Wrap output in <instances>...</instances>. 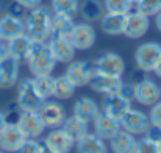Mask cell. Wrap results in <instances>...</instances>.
Masks as SVG:
<instances>
[{"instance_id":"cell-1","label":"cell","mask_w":161,"mask_h":153,"mask_svg":"<svg viewBox=\"0 0 161 153\" xmlns=\"http://www.w3.org/2000/svg\"><path fill=\"white\" fill-rule=\"evenodd\" d=\"M24 27L25 35H28L31 39L38 41H47L52 35V11L50 8L44 5H38L24 17Z\"/></svg>"},{"instance_id":"cell-2","label":"cell","mask_w":161,"mask_h":153,"mask_svg":"<svg viewBox=\"0 0 161 153\" xmlns=\"http://www.w3.org/2000/svg\"><path fill=\"white\" fill-rule=\"evenodd\" d=\"M27 63H28L30 72L35 77H38V75H49V74H52L58 61L55 59L52 50L49 49L47 41L31 39L30 55L27 58Z\"/></svg>"},{"instance_id":"cell-3","label":"cell","mask_w":161,"mask_h":153,"mask_svg":"<svg viewBox=\"0 0 161 153\" xmlns=\"http://www.w3.org/2000/svg\"><path fill=\"white\" fill-rule=\"evenodd\" d=\"M46 99L38 92L33 78H25L17 83L16 103L22 111H39Z\"/></svg>"},{"instance_id":"cell-4","label":"cell","mask_w":161,"mask_h":153,"mask_svg":"<svg viewBox=\"0 0 161 153\" xmlns=\"http://www.w3.org/2000/svg\"><path fill=\"white\" fill-rule=\"evenodd\" d=\"M120 128L131 133L133 136H139L144 134L147 131V128L150 127V119L146 112H142L141 109H135L130 108L120 119Z\"/></svg>"},{"instance_id":"cell-5","label":"cell","mask_w":161,"mask_h":153,"mask_svg":"<svg viewBox=\"0 0 161 153\" xmlns=\"http://www.w3.org/2000/svg\"><path fill=\"white\" fill-rule=\"evenodd\" d=\"M92 64H94L96 74H102V75L122 77V74L125 70V63H124L122 56L114 52H107V53L100 55L99 58H96L92 61Z\"/></svg>"},{"instance_id":"cell-6","label":"cell","mask_w":161,"mask_h":153,"mask_svg":"<svg viewBox=\"0 0 161 153\" xmlns=\"http://www.w3.org/2000/svg\"><path fill=\"white\" fill-rule=\"evenodd\" d=\"M161 58V46L157 42H146L141 44L135 52V61L136 67L146 70V72H153L157 63Z\"/></svg>"},{"instance_id":"cell-7","label":"cell","mask_w":161,"mask_h":153,"mask_svg":"<svg viewBox=\"0 0 161 153\" xmlns=\"http://www.w3.org/2000/svg\"><path fill=\"white\" fill-rule=\"evenodd\" d=\"M94 74L96 70H94L92 61H70L64 75L72 81L75 88H83L89 85Z\"/></svg>"},{"instance_id":"cell-8","label":"cell","mask_w":161,"mask_h":153,"mask_svg":"<svg viewBox=\"0 0 161 153\" xmlns=\"http://www.w3.org/2000/svg\"><path fill=\"white\" fill-rule=\"evenodd\" d=\"M27 136L17 123H6L0 130V150L6 153H16V150L25 142Z\"/></svg>"},{"instance_id":"cell-9","label":"cell","mask_w":161,"mask_h":153,"mask_svg":"<svg viewBox=\"0 0 161 153\" xmlns=\"http://www.w3.org/2000/svg\"><path fill=\"white\" fill-rule=\"evenodd\" d=\"M150 27V20L149 16L136 11H130L125 16V28H124V35L130 39H139L142 38Z\"/></svg>"},{"instance_id":"cell-10","label":"cell","mask_w":161,"mask_h":153,"mask_svg":"<svg viewBox=\"0 0 161 153\" xmlns=\"http://www.w3.org/2000/svg\"><path fill=\"white\" fill-rule=\"evenodd\" d=\"M38 112H39L46 128H50V130L63 127V123H64V120L67 117L64 106L59 102H47L46 100L42 103V106L39 108Z\"/></svg>"},{"instance_id":"cell-11","label":"cell","mask_w":161,"mask_h":153,"mask_svg":"<svg viewBox=\"0 0 161 153\" xmlns=\"http://www.w3.org/2000/svg\"><path fill=\"white\" fill-rule=\"evenodd\" d=\"M69 39L75 50H88L96 42V30L89 22L75 24L72 33L69 35Z\"/></svg>"},{"instance_id":"cell-12","label":"cell","mask_w":161,"mask_h":153,"mask_svg":"<svg viewBox=\"0 0 161 153\" xmlns=\"http://www.w3.org/2000/svg\"><path fill=\"white\" fill-rule=\"evenodd\" d=\"M47 46L52 50L55 59L58 63H70L75 56V47L72 46L69 36H61V35H50L47 39Z\"/></svg>"},{"instance_id":"cell-13","label":"cell","mask_w":161,"mask_h":153,"mask_svg":"<svg viewBox=\"0 0 161 153\" xmlns=\"http://www.w3.org/2000/svg\"><path fill=\"white\" fill-rule=\"evenodd\" d=\"M17 125L20 127L27 139H38L46 131V125L38 111H22Z\"/></svg>"},{"instance_id":"cell-14","label":"cell","mask_w":161,"mask_h":153,"mask_svg":"<svg viewBox=\"0 0 161 153\" xmlns=\"http://www.w3.org/2000/svg\"><path fill=\"white\" fill-rule=\"evenodd\" d=\"M135 86V100L139 105L144 106H153L155 103H158L161 100V92L160 86L153 81L146 78L144 81L133 85Z\"/></svg>"},{"instance_id":"cell-15","label":"cell","mask_w":161,"mask_h":153,"mask_svg":"<svg viewBox=\"0 0 161 153\" xmlns=\"http://www.w3.org/2000/svg\"><path fill=\"white\" fill-rule=\"evenodd\" d=\"M19 70H20V61H17L13 56H6L3 61H0V89H11L19 81Z\"/></svg>"},{"instance_id":"cell-16","label":"cell","mask_w":161,"mask_h":153,"mask_svg":"<svg viewBox=\"0 0 161 153\" xmlns=\"http://www.w3.org/2000/svg\"><path fill=\"white\" fill-rule=\"evenodd\" d=\"M42 144L46 147H49L50 150H53L55 153H70L75 145V141L59 127V128H53L47 134V138L42 141Z\"/></svg>"},{"instance_id":"cell-17","label":"cell","mask_w":161,"mask_h":153,"mask_svg":"<svg viewBox=\"0 0 161 153\" xmlns=\"http://www.w3.org/2000/svg\"><path fill=\"white\" fill-rule=\"evenodd\" d=\"M94 123V133L97 136H100L102 139H111L119 130H120V122L119 119H114L113 116L107 114L105 111L100 109V112L97 114V117L92 120Z\"/></svg>"},{"instance_id":"cell-18","label":"cell","mask_w":161,"mask_h":153,"mask_svg":"<svg viewBox=\"0 0 161 153\" xmlns=\"http://www.w3.org/2000/svg\"><path fill=\"white\" fill-rule=\"evenodd\" d=\"M131 108V102L122 99L117 92L113 94H105L102 100V111L113 116L114 119H120L128 109Z\"/></svg>"},{"instance_id":"cell-19","label":"cell","mask_w":161,"mask_h":153,"mask_svg":"<svg viewBox=\"0 0 161 153\" xmlns=\"http://www.w3.org/2000/svg\"><path fill=\"white\" fill-rule=\"evenodd\" d=\"M25 33L24 19L13 17L9 14H3L0 17V39L8 42L13 38H17Z\"/></svg>"},{"instance_id":"cell-20","label":"cell","mask_w":161,"mask_h":153,"mask_svg":"<svg viewBox=\"0 0 161 153\" xmlns=\"http://www.w3.org/2000/svg\"><path fill=\"white\" fill-rule=\"evenodd\" d=\"M122 77H113V75H102V74H94L89 86L92 91L99 92V94H113L117 92V89L122 85Z\"/></svg>"},{"instance_id":"cell-21","label":"cell","mask_w":161,"mask_h":153,"mask_svg":"<svg viewBox=\"0 0 161 153\" xmlns=\"http://www.w3.org/2000/svg\"><path fill=\"white\" fill-rule=\"evenodd\" d=\"M100 112L99 105L91 97H80L72 106V114L85 122H92Z\"/></svg>"},{"instance_id":"cell-22","label":"cell","mask_w":161,"mask_h":153,"mask_svg":"<svg viewBox=\"0 0 161 153\" xmlns=\"http://www.w3.org/2000/svg\"><path fill=\"white\" fill-rule=\"evenodd\" d=\"M75 145L78 153H108V145L105 144V139L89 131L83 138H80L75 142Z\"/></svg>"},{"instance_id":"cell-23","label":"cell","mask_w":161,"mask_h":153,"mask_svg":"<svg viewBox=\"0 0 161 153\" xmlns=\"http://www.w3.org/2000/svg\"><path fill=\"white\" fill-rule=\"evenodd\" d=\"M125 16L127 14H119V13H107L102 16L100 22V28L105 35L109 36H119L124 35V28H125Z\"/></svg>"},{"instance_id":"cell-24","label":"cell","mask_w":161,"mask_h":153,"mask_svg":"<svg viewBox=\"0 0 161 153\" xmlns=\"http://www.w3.org/2000/svg\"><path fill=\"white\" fill-rule=\"evenodd\" d=\"M108 141H109V149L113 153H135L136 142H138L131 133L122 128Z\"/></svg>"},{"instance_id":"cell-25","label":"cell","mask_w":161,"mask_h":153,"mask_svg":"<svg viewBox=\"0 0 161 153\" xmlns=\"http://www.w3.org/2000/svg\"><path fill=\"white\" fill-rule=\"evenodd\" d=\"M30 46H31V38L24 33V35L13 38L6 42L8 55L16 58L17 61H27V58L30 55Z\"/></svg>"},{"instance_id":"cell-26","label":"cell","mask_w":161,"mask_h":153,"mask_svg":"<svg viewBox=\"0 0 161 153\" xmlns=\"http://www.w3.org/2000/svg\"><path fill=\"white\" fill-rule=\"evenodd\" d=\"M78 13L86 22H96V20H100L102 16L105 14V6H103V2L100 0H83L80 3Z\"/></svg>"},{"instance_id":"cell-27","label":"cell","mask_w":161,"mask_h":153,"mask_svg":"<svg viewBox=\"0 0 161 153\" xmlns=\"http://www.w3.org/2000/svg\"><path fill=\"white\" fill-rule=\"evenodd\" d=\"M61 128L77 142L80 138H83L88 133V122H85V120H81V119H78L77 116L72 114V116L66 117V120H64Z\"/></svg>"},{"instance_id":"cell-28","label":"cell","mask_w":161,"mask_h":153,"mask_svg":"<svg viewBox=\"0 0 161 153\" xmlns=\"http://www.w3.org/2000/svg\"><path fill=\"white\" fill-rule=\"evenodd\" d=\"M75 27L74 17L67 14H52V35H61V36H69Z\"/></svg>"},{"instance_id":"cell-29","label":"cell","mask_w":161,"mask_h":153,"mask_svg":"<svg viewBox=\"0 0 161 153\" xmlns=\"http://www.w3.org/2000/svg\"><path fill=\"white\" fill-rule=\"evenodd\" d=\"M74 94H75V86L72 85V81L66 75L55 77V86L52 97H55L56 100H69V99H72Z\"/></svg>"},{"instance_id":"cell-30","label":"cell","mask_w":161,"mask_h":153,"mask_svg":"<svg viewBox=\"0 0 161 153\" xmlns=\"http://www.w3.org/2000/svg\"><path fill=\"white\" fill-rule=\"evenodd\" d=\"M52 11L58 14H67V16H75L78 14L80 9V2L78 0H52L50 2Z\"/></svg>"},{"instance_id":"cell-31","label":"cell","mask_w":161,"mask_h":153,"mask_svg":"<svg viewBox=\"0 0 161 153\" xmlns=\"http://www.w3.org/2000/svg\"><path fill=\"white\" fill-rule=\"evenodd\" d=\"M35 86L38 89V92L47 100L49 97H52L53 94V86H55V77H52V74L49 75H38L33 78Z\"/></svg>"},{"instance_id":"cell-32","label":"cell","mask_w":161,"mask_h":153,"mask_svg":"<svg viewBox=\"0 0 161 153\" xmlns=\"http://www.w3.org/2000/svg\"><path fill=\"white\" fill-rule=\"evenodd\" d=\"M103 6L107 13H119L127 14L131 11L133 3L130 0H103Z\"/></svg>"},{"instance_id":"cell-33","label":"cell","mask_w":161,"mask_h":153,"mask_svg":"<svg viewBox=\"0 0 161 153\" xmlns=\"http://www.w3.org/2000/svg\"><path fill=\"white\" fill-rule=\"evenodd\" d=\"M136 9L146 16H155L161 11V0H139L136 3Z\"/></svg>"},{"instance_id":"cell-34","label":"cell","mask_w":161,"mask_h":153,"mask_svg":"<svg viewBox=\"0 0 161 153\" xmlns=\"http://www.w3.org/2000/svg\"><path fill=\"white\" fill-rule=\"evenodd\" d=\"M135 153H160V147H158V142H153L150 141L149 138H142L136 142V149Z\"/></svg>"},{"instance_id":"cell-35","label":"cell","mask_w":161,"mask_h":153,"mask_svg":"<svg viewBox=\"0 0 161 153\" xmlns=\"http://www.w3.org/2000/svg\"><path fill=\"white\" fill-rule=\"evenodd\" d=\"M42 142L38 139H25V142L16 150V153H41Z\"/></svg>"},{"instance_id":"cell-36","label":"cell","mask_w":161,"mask_h":153,"mask_svg":"<svg viewBox=\"0 0 161 153\" xmlns=\"http://www.w3.org/2000/svg\"><path fill=\"white\" fill-rule=\"evenodd\" d=\"M6 14H9L13 17H17V19H24L25 14H27V8L22 3H19L17 0H13L6 8Z\"/></svg>"},{"instance_id":"cell-37","label":"cell","mask_w":161,"mask_h":153,"mask_svg":"<svg viewBox=\"0 0 161 153\" xmlns=\"http://www.w3.org/2000/svg\"><path fill=\"white\" fill-rule=\"evenodd\" d=\"M5 114V120L6 123H19V119H20V114H22V109L17 106V103L11 105L6 111H3Z\"/></svg>"},{"instance_id":"cell-38","label":"cell","mask_w":161,"mask_h":153,"mask_svg":"<svg viewBox=\"0 0 161 153\" xmlns=\"http://www.w3.org/2000/svg\"><path fill=\"white\" fill-rule=\"evenodd\" d=\"M117 94L122 99H125L128 102H133L135 100V86L131 83H122L120 88L117 89Z\"/></svg>"},{"instance_id":"cell-39","label":"cell","mask_w":161,"mask_h":153,"mask_svg":"<svg viewBox=\"0 0 161 153\" xmlns=\"http://www.w3.org/2000/svg\"><path fill=\"white\" fill-rule=\"evenodd\" d=\"M149 119H150V123L161 127V100L158 103H155L153 106H150Z\"/></svg>"},{"instance_id":"cell-40","label":"cell","mask_w":161,"mask_h":153,"mask_svg":"<svg viewBox=\"0 0 161 153\" xmlns=\"http://www.w3.org/2000/svg\"><path fill=\"white\" fill-rule=\"evenodd\" d=\"M144 134H146V138H149L150 141H153V142H160L161 141V127L150 123V127L147 128V131H146Z\"/></svg>"},{"instance_id":"cell-41","label":"cell","mask_w":161,"mask_h":153,"mask_svg":"<svg viewBox=\"0 0 161 153\" xmlns=\"http://www.w3.org/2000/svg\"><path fill=\"white\" fill-rule=\"evenodd\" d=\"M130 78H131V85H138V83H141V81H144V80L147 78V72L138 67V69H135V70L131 72Z\"/></svg>"},{"instance_id":"cell-42","label":"cell","mask_w":161,"mask_h":153,"mask_svg":"<svg viewBox=\"0 0 161 153\" xmlns=\"http://www.w3.org/2000/svg\"><path fill=\"white\" fill-rule=\"evenodd\" d=\"M19 3H22L27 9H31V8H35V6H38V5H41V0H17Z\"/></svg>"},{"instance_id":"cell-43","label":"cell","mask_w":161,"mask_h":153,"mask_svg":"<svg viewBox=\"0 0 161 153\" xmlns=\"http://www.w3.org/2000/svg\"><path fill=\"white\" fill-rule=\"evenodd\" d=\"M8 56V47L3 41H0V61H3Z\"/></svg>"},{"instance_id":"cell-44","label":"cell","mask_w":161,"mask_h":153,"mask_svg":"<svg viewBox=\"0 0 161 153\" xmlns=\"http://www.w3.org/2000/svg\"><path fill=\"white\" fill-rule=\"evenodd\" d=\"M153 72H155V75H157L158 78H161V58H160V61L157 63V66H155Z\"/></svg>"},{"instance_id":"cell-45","label":"cell","mask_w":161,"mask_h":153,"mask_svg":"<svg viewBox=\"0 0 161 153\" xmlns=\"http://www.w3.org/2000/svg\"><path fill=\"white\" fill-rule=\"evenodd\" d=\"M155 25H157V28L161 31V11L158 14H155Z\"/></svg>"},{"instance_id":"cell-46","label":"cell","mask_w":161,"mask_h":153,"mask_svg":"<svg viewBox=\"0 0 161 153\" xmlns=\"http://www.w3.org/2000/svg\"><path fill=\"white\" fill-rule=\"evenodd\" d=\"M6 125V120H5V114H3V111H0V130L3 128Z\"/></svg>"},{"instance_id":"cell-47","label":"cell","mask_w":161,"mask_h":153,"mask_svg":"<svg viewBox=\"0 0 161 153\" xmlns=\"http://www.w3.org/2000/svg\"><path fill=\"white\" fill-rule=\"evenodd\" d=\"M41 153H55L53 150H50L49 147H46L44 144H42V150H41Z\"/></svg>"},{"instance_id":"cell-48","label":"cell","mask_w":161,"mask_h":153,"mask_svg":"<svg viewBox=\"0 0 161 153\" xmlns=\"http://www.w3.org/2000/svg\"><path fill=\"white\" fill-rule=\"evenodd\" d=\"M130 2H131V3H133V5H136V3H138V2H139V0H130Z\"/></svg>"},{"instance_id":"cell-49","label":"cell","mask_w":161,"mask_h":153,"mask_svg":"<svg viewBox=\"0 0 161 153\" xmlns=\"http://www.w3.org/2000/svg\"><path fill=\"white\" fill-rule=\"evenodd\" d=\"M158 147H160V153H161V141L158 142Z\"/></svg>"},{"instance_id":"cell-50","label":"cell","mask_w":161,"mask_h":153,"mask_svg":"<svg viewBox=\"0 0 161 153\" xmlns=\"http://www.w3.org/2000/svg\"><path fill=\"white\" fill-rule=\"evenodd\" d=\"M0 153H6V152H3V150H0Z\"/></svg>"},{"instance_id":"cell-51","label":"cell","mask_w":161,"mask_h":153,"mask_svg":"<svg viewBox=\"0 0 161 153\" xmlns=\"http://www.w3.org/2000/svg\"><path fill=\"white\" fill-rule=\"evenodd\" d=\"M0 11H2V5H0Z\"/></svg>"},{"instance_id":"cell-52","label":"cell","mask_w":161,"mask_h":153,"mask_svg":"<svg viewBox=\"0 0 161 153\" xmlns=\"http://www.w3.org/2000/svg\"><path fill=\"white\" fill-rule=\"evenodd\" d=\"M160 92H161V88H160Z\"/></svg>"},{"instance_id":"cell-53","label":"cell","mask_w":161,"mask_h":153,"mask_svg":"<svg viewBox=\"0 0 161 153\" xmlns=\"http://www.w3.org/2000/svg\"><path fill=\"white\" fill-rule=\"evenodd\" d=\"M0 41H2V39H0Z\"/></svg>"}]
</instances>
